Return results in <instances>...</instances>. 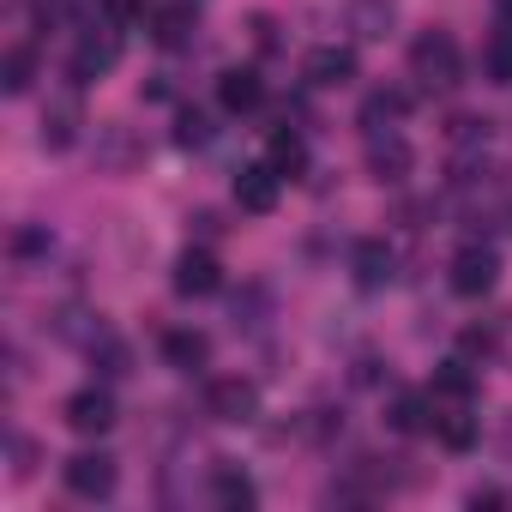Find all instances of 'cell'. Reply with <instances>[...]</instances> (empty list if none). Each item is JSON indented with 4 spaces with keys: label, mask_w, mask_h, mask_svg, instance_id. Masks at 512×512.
I'll use <instances>...</instances> for the list:
<instances>
[{
    "label": "cell",
    "mask_w": 512,
    "mask_h": 512,
    "mask_svg": "<svg viewBox=\"0 0 512 512\" xmlns=\"http://www.w3.org/2000/svg\"><path fill=\"white\" fill-rule=\"evenodd\" d=\"M410 73H416L428 91H452V85L464 79V55H458L452 31H422V37L410 43Z\"/></svg>",
    "instance_id": "6da1fadb"
},
{
    "label": "cell",
    "mask_w": 512,
    "mask_h": 512,
    "mask_svg": "<svg viewBox=\"0 0 512 512\" xmlns=\"http://www.w3.org/2000/svg\"><path fill=\"white\" fill-rule=\"evenodd\" d=\"M115 458L109 452H73L67 464H61V482H67V494H79V500H109L115 494Z\"/></svg>",
    "instance_id": "7a4b0ae2"
},
{
    "label": "cell",
    "mask_w": 512,
    "mask_h": 512,
    "mask_svg": "<svg viewBox=\"0 0 512 512\" xmlns=\"http://www.w3.org/2000/svg\"><path fill=\"white\" fill-rule=\"evenodd\" d=\"M410 169H416L410 139H404L398 127H374V133H368V175H374V181H386V187H398Z\"/></svg>",
    "instance_id": "3957f363"
},
{
    "label": "cell",
    "mask_w": 512,
    "mask_h": 512,
    "mask_svg": "<svg viewBox=\"0 0 512 512\" xmlns=\"http://www.w3.org/2000/svg\"><path fill=\"white\" fill-rule=\"evenodd\" d=\"M494 278H500V253L494 247H458L452 253V290L458 296H488L494 290Z\"/></svg>",
    "instance_id": "277c9868"
},
{
    "label": "cell",
    "mask_w": 512,
    "mask_h": 512,
    "mask_svg": "<svg viewBox=\"0 0 512 512\" xmlns=\"http://www.w3.org/2000/svg\"><path fill=\"white\" fill-rule=\"evenodd\" d=\"M115 61H121V31H85L79 49H73V61H67V73H73V85H91Z\"/></svg>",
    "instance_id": "5b68a950"
},
{
    "label": "cell",
    "mask_w": 512,
    "mask_h": 512,
    "mask_svg": "<svg viewBox=\"0 0 512 512\" xmlns=\"http://www.w3.org/2000/svg\"><path fill=\"white\" fill-rule=\"evenodd\" d=\"M205 410H211L217 422H253V416H260V386H253V380H241V374H229V380H211V392H205Z\"/></svg>",
    "instance_id": "8992f818"
},
{
    "label": "cell",
    "mask_w": 512,
    "mask_h": 512,
    "mask_svg": "<svg viewBox=\"0 0 512 512\" xmlns=\"http://www.w3.org/2000/svg\"><path fill=\"white\" fill-rule=\"evenodd\" d=\"M278 187H284V175H278L272 163H247V169L235 175V205L253 211V217H266V211L278 205Z\"/></svg>",
    "instance_id": "52a82bcc"
},
{
    "label": "cell",
    "mask_w": 512,
    "mask_h": 512,
    "mask_svg": "<svg viewBox=\"0 0 512 512\" xmlns=\"http://www.w3.org/2000/svg\"><path fill=\"white\" fill-rule=\"evenodd\" d=\"M67 428H73V434H109V428H115V398L97 392V386L73 392V398H67Z\"/></svg>",
    "instance_id": "ba28073f"
},
{
    "label": "cell",
    "mask_w": 512,
    "mask_h": 512,
    "mask_svg": "<svg viewBox=\"0 0 512 512\" xmlns=\"http://www.w3.org/2000/svg\"><path fill=\"white\" fill-rule=\"evenodd\" d=\"M302 73H308V85H320V91H332V85H350V79H356V49H344V43H326V49H314V55L302 61Z\"/></svg>",
    "instance_id": "9c48e42d"
},
{
    "label": "cell",
    "mask_w": 512,
    "mask_h": 512,
    "mask_svg": "<svg viewBox=\"0 0 512 512\" xmlns=\"http://www.w3.org/2000/svg\"><path fill=\"white\" fill-rule=\"evenodd\" d=\"M217 103H223L229 115L260 109V103H266V85H260V73H253V67H229V73L217 79Z\"/></svg>",
    "instance_id": "30bf717a"
},
{
    "label": "cell",
    "mask_w": 512,
    "mask_h": 512,
    "mask_svg": "<svg viewBox=\"0 0 512 512\" xmlns=\"http://www.w3.org/2000/svg\"><path fill=\"white\" fill-rule=\"evenodd\" d=\"M217 284H223V272H217V260H211L205 247H187L181 260H175V290L181 296H211Z\"/></svg>",
    "instance_id": "8fae6325"
},
{
    "label": "cell",
    "mask_w": 512,
    "mask_h": 512,
    "mask_svg": "<svg viewBox=\"0 0 512 512\" xmlns=\"http://www.w3.org/2000/svg\"><path fill=\"white\" fill-rule=\"evenodd\" d=\"M398 25V0H350V31L362 43H380Z\"/></svg>",
    "instance_id": "7c38bea8"
},
{
    "label": "cell",
    "mask_w": 512,
    "mask_h": 512,
    "mask_svg": "<svg viewBox=\"0 0 512 512\" xmlns=\"http://www.w3.org/2000/svg\"><path fill=\"white\" fill-rule=\"evenodd\" d=\"M356 284L362 290H386L392 284V247L386 241H356Z\"/></svg>",
    "instance_id": "4fadbf2b"
},
{
    "label": "cell",
    "mask_w": 512,
    "mask_h": 512,
    "mask_svg": "<svg viewBox=\"0 0 512 512\" xmlns=\"http://www.w3.org/2000/svg\"><path fill=\"white\" fill-rule=\"evenodd\" d=\"M205 356H211L205 332H163V362H169V368L199 374V368H205Z\"/></svg>",
    "instance_id": "5bb4252c"
},
{
    "label": "cell",
    "mask_w": 512,
    "mask_h": 512,
    "mask_svg": "<svg viewBox=\"0 0 512 512\" xmlns=\"http://www.w3.org/2000/svg\"><path fill=\"white\" fill-rule=\"evenodd\" d=\"M211 500H217V506H229V512H247L260 494H253V482H247L235 464H217V476H211Z\"/></svg>",
    "instance_id": "9a60e30c"
},
{
    "label": "cell",
    "mask_w": 512,
    "mask_h": 512,
    "mask_svg": "<svg viewBox=\"0 0 512 512\" xmlns=\"http://www.w3.org/2000/svg\"><path fill=\"white\" fill-rule=\"evenodd\" d=\"M266 163H272L284 181H290V175H302V169H308V145H302V133H272Z\"/></svg>",
    "instance_id": "2e32d148"
},
{
    "label": "cell",
    "mask_w": 512,
    "mask_h": 512,
    "mask_svg": "<svg viewBox=\"0 0 512 512\" xmlns=\"http://www.w3.org/2000/svg\"><path fill=\"white\" fill-rule=\"evenodd\" d=\"M404 109H410L404 91H374V97L362 103V127H368V133H374V127H392V121H404Z\"/></svg>",
    "instance_id": "e0dca14e"
},
{
    "label": "cell",
    "mask_w": 512,
    "mask_h": 512,
    "mask_svg": "<svg viewBox=\"0 0 512 512\" xmlns=\"http://www.w3.org/2000/svg\"><path fill=\"white\" fill-rule=\"evenodd\" d=\"M73 139H79V109H73V103H55V109L43 115V145H49V151H67Z\"/></svg>",
    "instance_id": "ac0fdd59"
},
{
    "label": "cell",
    "mask_w": 512,
    "mask_h": 512,
    "mask_svg": "<svg viewBox=\"0 0 512 512\" xmlns=\"http://www.w3.org/2000/svg\"><path fill=\"white\" fill-rule=\"evenodd\" d=\"M482 67H488V79L494 85H512V19L488 37V49H482Z\"/></svg>",
    "instance_id": "d6986e66"
},
{
    "label": "cell",
    "mask_w": 512,
    "mask_h": 512,
    "mask_svg": "<svg viewBox=\"0 0 512 512\" xmlns=\"http://www.w3.org/2000/svg\"><path fill=\"white\" fill-rule=\"evenodd\" d=\"M31 73H37L31 49H7V61H0V85H7V97H25L31 91Z\"/></svg>",
    "instance_id": "ffe728a7"
},
{
    "label": "cell",
    "mask_w": 512,
    "mask_h": 512,
    "mask_svg": "<svg viewBox=\"0 0 512 512\" xmlns=\"http://www.w3.org/2000/svg\"><path fill=\"white\" fill-rule=\"evenodd\" d=\"M428 410H434V398L404 392V398H398V410H392V422H398L404 434H422V428H434V416H428Z\"/></svg>",
    "instance_id": "44dd1931"
},
{
    "label": "cell",
    "mask_w": 512,
    "mask_h": 512,
    "mask_svg": "<svg viewBox=\"0 0 512 512\" xmlns=\"http://www.w3.org/2000/svg\"><path fill=\"white\" fill-rule=\"evenodd\" d=\"M434 428H440V440H446V446H452V452H464V446H470V440H476V422H470V416H464V410H446V416H440V410H434Z\"/></svg>",
    "instance_id": "7402d4cb"
},
{
    "label": "cell",
    "mask_w": 512,
    "mask_h": 512,
    "mask_svg": "<svg viewBox=\"0 0 512 512\" xmlns=\"http://www.w3.org/2000/svg\"><path fill=\"white\" fill-rule=\"evenodd\" d=\"M434 398H452V404L470 398V374H464V362H446V368L434 374Z\"/></svg>",
    "instance_id": "603a6c76"
},
{
    "label": "cell",
    "mask_w": 512,
    "mask_h": 512,
    "mask_svg": "<svg viewBox=\"0 0 512 512\" xmlns=\"http://www.w3.org/2000/svg\"><path fill=\"white\" fill-rule=\"evenodd\" d=\"M187 31H193V7H169V13H157V43H187Z\"/></svg>",
    "instance_id": "cb8c5ba5"
},
{
    "label": "cell",
    "mask_w": 512,
    "mask_h": 512,
    "mask_svg": "<svg viewBox=\"0 0 512 512\" xmlns=\"http://www.w3.org/2000/svg\"><path fill=\"white\" fill-rule=\"evenodd\" d=\"M175 139H181V145L193 151V145H205V139H211V121H205L199 109H193V115H181V127H175Z\"/></svg>",
    "instance_id": "d4e9b609"
},
{
    "label": "cell",
    "mask_w": 512,
    "mask_h": 512,
    "mask_svg": "<svg viewBox=\"0 0 512 512\" xmlns=\"http://www.w3.org/2000/svg\"><path fill=\"white\" fill-rule=\"evenodd\" d=\"M464 350H470V356H488V350H494V338H488V332H464Z\"/></svg>",
    "instance_id": "484cf974"
},
{
    "label": "cell",
    "mask_w": 512,
    "mask_h": 512,
    "mask_svg": "<svg viewBox=\"0 0 512 512\" xmlns=\"http://www.w3.org/2000/svg\"><path fill=\"white\" fill-rule=\"evenodd\" d=\"M500 500H506L500 488H476V494H470V506H500Z\"/></svg>",
    "instance_id": "4316f807"
},
{
    "label": "cell",
    "mask_w": 512,
    "mask_h": 512,
    "mask_svg": "<svg viewBox=\"0 0 512 512\" xmlns=\"http://www.w3.org/2000/svg\"><path fill=\"white\" fill-rule=\"evenodd\" d=\"M500 13H512V0H500Z\"/></svg>",
    "instance_id": "83f0119b"
}]
</instances>
